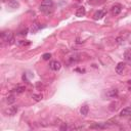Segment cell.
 Here are the masks:
<instances>
[{
    "mask_svg": "<svg viewBox=\"0 0 131 131\" xmlns=\"http://www.w3.org/2000/svg\"><path fill=\"white\" fill-rule=\"evenodd\" d=\"M53 6V1L52 0H43L41 5H40V10L43 12H48L49 9H51Z\"/></svg>",
    "mask_w": 131,
    "mask_h": 131,
    "instance_id": "1",
    "label": "cell"
},
{
    "mask_svg": "<svg viewBox=\"0 0 131 131\" xmlns=\"http://www.w3.org/2000/svg\"><path fill=\"white\" fill-rule=\"evenodd\" d=\"M2 36V39L4 41H6L7 43L9 44H13L14 43V37H13V34L11 33L10 31H7V32H3L1 34Z\"/></svg>",
    "mask_w": 131,
    "mask_h": 131,
    "instance_id": "2",
    "label": "cell"
},
{
    "mask_svg": "<svg viewBox=\"0 0 131 131\" xmlns=\"http://www.w3.org/2000/svg\"><path fill=\"white\" fill-rule=\"evenodd\" d=\"M49 67H50L51 70H53V71H59L60 68H61V64H60V61H58V60H52V61L50 62Z\"/></svg>",
    "mask_w": 131,
    "mask_h": 131,
    "instance_id": "3",
    "label": "cell"
},
{
    "mask_svg": "<svg viewBox=\"0 0 131 131\" xmlns=\"http://www.w3.org/2000/svg\"><path fill=\"white\" fill-rule=\"evenodd\" d=\"M125 67H126L125 62H119L118 66L116 67V72H117V74H119V75L123 74V72H124V70H125Z\"/></svg>",
    "mask_w": 131,
    "mask_h": 131,
    "instance_id": "4",
    "label": "cell"
},
{
    "mask_svg": "<svg viewBox=\"0 0 131 131\" xmlns=\"http://www.w3.org/2000/svg\"><path fill=\"white\" fill-rule=\"evenodd\" d=\"M107 13V11L106 10H98V11H96V12L94 13V20H101L104 16L106 15Z\"/></svg>",
    "mask_w": 131,
    "mask_h": 131,
    "instance_id": "5",
    "label": "cell"
},
{
    "mask_svg": "<svg viewBox=\"0 0 131 131\" xmlns=\"http://www.w3.org/2000/svg\"><path fill=\"white\" fill-rule=\"evenodd\" d=\"M121 10H122V8H121L120 5H114V6L112 7V14L113 15H118L121 12Z\"/></svg>",
    "mask_w": 131,
    "mask_h": 131,
    "instance_id": "6",
    "label": "cell"
},
{
    "mask_svg": "<svg viewBox=\"0 0 131 131\" xmlns=\"http://www.w3.org/2000/svg\"><path fill=\"white\" fill-rule=\"evenodd\" d=\"M85 13H86V10H85V8L83 6H80L77 11H76V16H78V18H81V16H84Z\"/></svg>",
    "mask_w": 131,
    "mask_h": 131,
    "instance_id": "7",
    "label": "cell"
},
{
    "mask_svg": "<svg viewBox=\"0 0 131 131\" xmlns=\"http://www.w3.org/2000/svg\"><path fill=\"white\" fill-rule=\"evenodd\" d=\"M88 112H89V107H88L87 105H84V106L81 107L80 113H81L82 116H87V115H88Z\"/></svg>",
    "mask_w": 131,
    "mask_h": 131,
    "instance_id": "8",
    "label": "cell"
},
{
    "mask_svg": "<svg viewBox=\"0 0 131 131\" xmlns=\"http://www.w3.org/2000/svg\"><path fill=\"white\" fill-rule=\"evenodd\" d=\"M16 112H18V107H15V106L10 107H9V110H7V114H9L10 116L15 115Z\"/></svg>",
    "mask_w": 131,
    "mask_h": 131,
    "instance_id": "9",
    "label": "cell"
},
{
    "mask_svg": "<svg viewBox=\"0 0 131 131\" xmlns=\"http://www.w3.org/2000/svg\"><path fill=\"white\" fill-rule=\"evenodd\" d=\"M41 28V26L38 24V23H35V24H33L32 25V27H31V32L32 33H36V32H38L39 31V29Z\"/></svg>",
    "mask_w": 131,
    "mask_h": 131,
    "instance_id": "10",
    "label": "cell"
},
{
    "mask_svg": "<svg viewBox=\"0 0 131 131\" xmlns=\"http://www.w3.org/2000/svg\"><path fill=\"white\" fill-rule=\"evenodd\" d=\"M131 114V107H125V109H123L120 113L121 116H128Z\"/></svg>",
    "mask_w": 131,
    "mask_h": 131,
    "instance_id": "11",
    "label": "cell"
},
{
    "mask_svg": "<svg viewBox=\"0 0 131 131\" xmlns=\"http://www.w3.org/2000/svg\"><path fill=\"white\" fill-rule=\"evenodd\" d=\"M19 2H16V0H10L9 3H8V6L11 7V8H16L19 7Z\"/></svg>",
    "mask_w": 131,
    "mask_h": 131,
    "instance_id": "12",
    "label": "cell"
},
{
    "mask_svg": "<svg viewBox=\"0 0 131 131\" xmlns=\"http://www.w3.org/2000/svg\"><path fill=\"white\" fill-rule=\"evenodd\" d=\"M25 90H26V87L25 86H18V87L14 89V91H15L16 93H23Z\"/></svg>",
    "mask_w": 131,
    "mask_h": 131,
    "instance_id": "13",
    "label": "cell"
},
{
    "mask_svg": "<svg viewBox=\"0 0 131 131\" xmlns=\"http://www.w3.org/2000/svg\"><path fill=\"white\" fill-rule=\"evenodd\" d=\"M42 94H33V96H32V98L34 99V100H36V101H39V100H41L42 99Z\"/></svg>",
    "mask_w": 131,
    "mask_h": 131,
    "instance_id": "14",
    "label": "cell"
},
{
    "mask_svg": "<svg viewBox=\"0 0 131 131\" xmlns=\"http://www.w3.org/2000/svg\"><path fill=\"white\" fill-rule=\"evenodd\" d=\"M6 100H7V102H8V105H11V104H13V102L15 101V98H14L13 95H9Z\"/></svg>",
    "mask_w": 131,
    "mask_h": 131,
    "instance_id": "15",
    "label": "cell"
},
{
    "mask_svg": "<svg viewBox=\"0 0 131 131\" xmlns=\"http://www.w3.org/2000/svg\"><path fill=\"white\" fill-rule=\"evenodd\" d=\"M117 94H118V90H117V89H113L111 92L107 93V95H109V96H112V97H115V96H117Z\"/></svg>",
    "mask_w": 131,
    "mask_h": 131,
    "instance_id": "16",
    "label": "cell"
},
{
    "mask_svg": "<svg viewBox=\"0 0 131 131\" xmlns=\"http://www.w3.org/2000/svg\"><path fill=\"white\" fill-rule=\"evenodd\" d=\"M50 58H51V54L50 53H44L42 55V59L44 60H50Z\"/></svg>",
    "mask_w": 131,
    "mask_h": 131,
    "instance_id": "17",
    "label": "cell"
},
{
    "mask_svg": "<svg viewBox=\"0 0 131 131\" xmlns=\"http://www.w3.org/2000/svg\"><path fill=\"white\" fill-rule=\"evenodd\" d=\"M27 33H28V30H27V29H26V30H23V31L20 33V35H21V36H26Z\"/></svg>",
    "mask_w": 131,
    "mask_h": 131,
    "instance_id": "18",
    "label": "cell"
},
{
    "mask_svg": "<svg viewBox=\"0 0 131 131\" xmlns=\"http://www.w3.org/2000/svg\"><path fill=\"white\" fill-rule=\"evenodd\" d=\"M20 44H21V45H25V46H26V45H29L30 42H24V41H21Z\"/></svg>",
    "mask_w": 131,
    "mask_h": 131,
    "instance_id": "19",
    "label": "cell"
},
{
    "mask_svg": "<svg viewBox=\"0 0 131 131\" xmlns=\"http://www.w3.org/2000/svg\"><path fill=\"white\" fill-rule=\"evenodd\" d=\"M95 1H97V0H89V2H95Z\"/></svg>",
    "mask_w": 131,
    "mask_h": 131,
    "instance_id": "20",
    "label": "cell"
},
{
    "mask_svg": "<svg viewBox=\"0 0 131 131\" xmlns=\"http://www.w3.org/2000/svg\"><path fill=\"white\" fill-rule=\"evenodd\" d=\"M129 83H131V80H130V81H129Z\"/></svg>",
    "mask_w": 131,
    "mask_h": 131,
    "instance_id": "21",
    "label": "cell"
},
{
    "mask_svg": "<svg viewBox=\"0 0 131 131\" xmlns=\"http://www.w3.org/2000/svg\"><path fill=\"white\" fill-rule=\"evenodd\" d=\"M78 1H81V0H78Z\"/></svg>",
    "mask_w": 131,
    "mask_h": 131,
    "instance_id": "22",
    "label": "cell"
}]
</instances>
